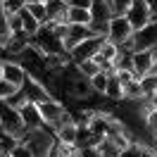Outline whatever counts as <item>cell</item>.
Instances as JSON below:
<instances>
[{
  "label": "cell",
  "mask_w": 157,
  "mask_h": 157,
  "mask_svg": "<svg viewBox=\"0 0 157 157\" xmlns=\"http://www.w3.org/2000/svg\"><path fill=\"white\" fill-rule=\"evenodd\" d=\"M119 157H143V145H140L138 140H133V143H128V145L121 147Z\"/></svg>",
  "instance_id": "24"
},
{
  "label": "cell",
  "mask_w": 157,
  "mask_h": 157,
  "mask_svg": "<svg viewBox=\"0 0 157 157\" xmlns=\"http://www.w3.org/2000/svg\"><path fill=\"white\" fill-rule=\"evenodd\" d=\"M21 143L29 147V152L33 157H50L55 145H57V138L48 126H38V128H29L21 136Z\"/></svg>",
  "instance_id": "1"
},
{
  "label": "cell",
  "mask_w": 157,
  "mask_h": 157,
  "mask_svg": "<svg viewBox=\"0 0 157 157\" xmlns=\"http://www.w3.org/2000/svg\"><path fill=\"white\" fill-rule=\"evenodd\" d=\"M131 2H133V0H107L109 12H112V14H124V12L128 10Z\"/></svg>",
  "instance_id": "27"
},
{
  "label": "cell",
  "mask_w": 157,
  "mask_h": 157,
  "mask_svg": "<svg viewBox=\"0 0 157 157\" xmlns=\"http://www.w3.org/2000/svg\"><path fill=\"white\" fill-rule=\"evenodd\" d=\"M86 38H93L88 24H67V33L62 38V45H64V50H71L76 43H81Z\"/></svg>",
  "instance_id": "11"
},
{
  "label": "cell",
  "mask_w": 157,
  "mask_h": 157,
  "mask_svg": "<svg viewBox=\"0 0 157 157\" xmlns=\"http://www.w3.org/2000/svg\"><path fill=\"white\" fill-rule=\"evenodd\" d=\"M21 90H24L26 100L33 102V105H38V102H43V100L52 98V95L48 93V88L43 86V81H38V78H33V76H26V81L21 83Z\"/></svg>",
  "instance_id": "10"
},
{
  "label": "cell",
  "mask_w": 157,
  "mask_h": 157,
  "mask_svg": "<svg viewBox=\"0 0 157 157\" xmlns=\"http://www.w3.org/2000/svg\"><path fill=\"white\" fill-rule=\"evenodd\" d=\"M7 19V31L10 33H24L21 31V17H19V12L17 14H10V17H5Z\"/></svg>",
  "instance_id": "28"
},
{
  "label": "cell",
  "mask_w": 157,
  "mask_h": 157,
  "mask_svg": "<svg viewBox=\"0 0 157 157\" xmlns=\"http://www.w3.org/2000/svg\"><path fill=\"white\" fill-rule=\"evenodd\" d=\"M124 17L128 19V24H131L133 31L140 29V26H145L147 21H152V14H150V10H147V5L143 0H133V2L128 5V10L124 12Z\"/></svg>",
  "instance_id": "8"
},
{
  "label": "cell",
  "mask_w": 157,
  "mask_h": 157,
  "mask_svg": "<svg viewBox=\"0 0 157 157\" xmlns=\"http://www.w3.org/2000/svg\"><path fill=\"white\" fill-rule=\"evenodd\" d=\"M150 100H152V102H157V93H155V95H152V98H150Z\"/></svg>",
  "instance_id": "35"
},
{
  "label": "cell",
  "mask_w": 157,
  "mask_h": 157,
  "mask_svg": "<svg viewBox=\"0 0 157 157\" xmlns=\"http://www.w3.org/2000/svg\"><path fill=\"white\" fill-rule=\"evenodd\" d=\"M107 100H112V102H121L124 100V86H121V81L117 78V74L112 71L107 76V86H105V93H102Z\"/></svg>",
  "instance_id": "15"
},
{
  "label": "cell",
  "mask_w": 157,
  "mask_h": 157,
  "mask_svg": "<svg viewBox=\"0 0 157 157\" xmlns=\"http://www.w3.org/2000/svg\"><path fill=\"white\" fill-rule=\"evenodd\" d=\"M150 71H155V74H157V59L152 62V69H150Z\"/></svg>",
  "instance_id": "33"
},
{
  "label": "cell",
  "mask_w": 157,
  "mask_h": 157,
  "mask_svg": "<svg viewBox=\"0 0 157 157\" xmlns=\"http://www.w3.org/2000/svg\"><path fill=\"white\" fill-rule=\"evenodd\" d=\"M31 45H36L38 50H43L45 55H67V50L62 45V40L52 33L50 24H43L38 29V33L31 38Z\"/></svg>",
  "instance_id": "5"
},
{
  "label": "cell",
  "mask_w": 157,
  "mask_h": 157,
  "mask_svg": "<svg viewBox=\"0 0 157 157\" xmlns=\"http://www.w3.org/2000/svg\"><path fill=\"white\" fill-rule=\"evenodd\" d=\"M26 2H33V0H26Z\"/></svg>",
  "instance_id": "37"
},
{
  "label": "cell",
  "mask_w": 157,
  "mask_h": 157,
  "mask_svg": "<svg viewBox=\"0 0 157 157\" xmlns=\"http://www.w3.org/2000/svg\"><path fill=\"white\" fill-rule=\"evenodd\" d=\"M0 126L14 140H21V136L26 133V126H24V121L19 117V109L7 105L5 100H0Z\"/></svg>",
  "instance_id": "3"
},
{
  "label": "cell",
  "mask_w": 157,
  "mask_h": 157,
  "mask_svg": "<svg viewBox=\"0 0 157 157\" xmlns=\"http://www.w3.org/2000/svg\"><path fill=\"white\" fill-rule=\"evenodd\" d=\"M147 5V10H150V14H152V19H157V0H143Z\"/></svg>",
  "instance_id": "32"
},
{
  "label": "cell",
  "mask_w": 157,
  "mask_h": 157,
  "mask_svg": "<svg viewBox=\"0 0 157 157\" xmlns=\"http://www.w3.org/2000/svg\"><path fill=\"white\" fill-rule=\"evenodd\" d=\"M152 45H157V19L147 21L145 26L136 29L131 33V38H128L124 45H119V48L133 52V50H147V48H152Z\"/></svg>",
  "instance_id": "4"
},
{
  "label": "cell",
  "mask_w": 157,
  "mask_h": 157,
  "mask_svg": "<svg viewBox=\"0 0 157 157\" xmlns=\"http://www.w3.org/2000/svg\"><path fill=\"white\" fill-rule=\"evenodd\" d=\"M107 71H102V69H100V71H95V74H93V76H88V83H90V88L95 90V93H98V95H102V93H105V86H107Z\"/></svg>",
  "instance_id": "22"
},
{
  "label": "cell",
  "mask_w": 157,
  "mask_h": 157,
  "mask_svg": "<svg viewBox=\"0 0 157 157\" xmlns=\"http://www.w3.org/2000/svg\"><path fill=\"white\" fill-rule=\"evenodd\" d=\"M10 157H12V155H10Z\"/></svg>",
  "instance_id": "38"
},
{
  "label": "cell",
  "mask_w": 157,
  "mask_h": 157,
  "mask_svg": "<svg viewBox=\"0 0 157 157\" xmlns=\"http://www.w3.org/2000/svg\"><path fill=\"white\" fill-rule=\"evenodd\" d=\"M100 43H102V38H86L81 40V43H76L71 50H67V57L69 62H74V64H78V62H83V59H90L95 52L100 50Z\"/></svg>",
  "instance_id": "7"
},
{
  "label": "cell",
  "mask_w": 157,
  "mask_h": 157,
  "mask_svg": "<svg viewBox=\"0 0 157 157\" xmlns=\"http://www.w3.org/2000/svg\"><path fill=\"white\" fill-rule=\"evenodd\" d=\"M69 7H81V10H88L90 7V0H67Z\"/></svg>",
  "instance_id": "31"
},
{
  "label": "cell",
  "mask_w": 157,
  "mask_h": 157,
  "mask_svg": "<svg viewBox=\"0 0 157 157\" xmlns=\"http://www.w3.org/2000/svg\"><path fill=\"white\" fill-rule=\"evenodd\" d=\"M14 90H17V86H12L7 81H0V100H5L7 95H12Z\"/></svg>",
  "instance_id": "30"
},
{
  "label": "cell",
  "mask_w": 157,
  "mask_h": 157,
  "mask_svg": "<svg viewBox=\"0 0 157 157\" xmlns=\"http://www.w3.org/2000/svg\"><path fill=\"white\" fill-rule=\"evenodd\" d=\"M38 112H40V119H43V126H48L50 131H55L59 124L71 119L69 107L62 100H55V98H48L43 102H38Z\"/></svg>",
  "instance_id": "2"
},
{
  "label": "cell",
  "mask_w": 157,
  "mask_h": 157,
  "mask_svg": "<svg viewBox=\"0 0 157 157\" xmlns=\"http://www.w3.org/2000/svg\"><path fill=\"white\" fill-rule=\"evenodd\" d=\"M19 17H21V31H24V33H26L29 38H33V36L38 33L40 24H38L36 19H33V17H31V12L26 10V7H24V10L19 12Z\"/></svg>",
  "instance_id": "16"
},
{
  "label": "cell",
  "mask_w": 157,
  "mask_h": 157,
  "mask_svg": "<svg viewBox=\"0 0 157 157\" xmlns=\"http://www.w3.org/2000/svg\"><path fill=\"white\" fill-rule=\"evenodd\" d=\"M0 81H2V57H0Z\"/></svg>",
  "instance_id": "34"
},
{
  "label": "cell",
  "mask_w": 157,
  "mask_h": 157,
  "mask_svg": "<svg viewBox=\"0 0 157 157\" xmlns=\"http://www.w3.org/2000/svg\"><path fill=\"white\" fill-rule=\"evenodd\" d=\"M67 24H90V12L81 7H69L67 10Z\"/></svg>",
  "instance_id": "21"
},
{
  "label": "cell",
  "mask_w": 157,
  "mask_h": 157,
  "mask_svg": "<svg viewBox=\"0 0 157 157\" xmlns=\"http://www.w3.org/2000/svg\"><path fill=\"white\" fill-rule=\"evenodd\" d=\"M138 81H140V86H143V95H145V100H150L157 93V74H155V71H147V74H143Z\"/></svg>",
  "instance_id": "18"
},
{
  "label": "cell",
  "mask_w": 157,
  "mask_h": 157,
  "mask_svg": "<svg viewBox=\"0 0 157 157\" xmlns=\"http://www.w3.org/2000/svg\"><path fill=\"white\" fill-rule=\"evenodd\" d=\"M19 117H21V121H24L26 131H29V128H38V126H43V119H40L38 105H33V102L21 105V107H19Z\"/></svg>",
  "instance_id": "14"
},
{
  "label": "cell",
  "mask_w": 157,
  "mask_h": 157,
  "mask_svg": "<svg viewBox=\"0 0 157 157\" xmlns=\"http://www.w3.org/2000/svg\"><path fill=\"white\" fill-rule=\"evenodd\" d=\"M76 69H78V71H81V74H83L86 78H88V76H93L95 71H100V67L95 64V62H93V57H90V59H83V62H78V64H76Z\"/></svg>",
  "instance_id": "25"
},
{
  "label": "cell",
  "mask_w": 157,
  "mask_h": 157,
  "mask_svg": "<svg viewBox=\"0 0 157 157\" xmlns=\"http://www.w3.org/2000/svg\"><path fill=\"white\" fill-rule=\"evenodd\" d=\"M5 102H7V105H12V107H17V109H19L21 105H26L29 100H26V95H24V90H21V88H17L14 93H12V95H7V98H5Z\"/></svg>",
  "instance_id": "26"
},
{
  "label": "cell",
  "mask_w": 157,
  "mask_h": 157,
  "mask_svg": "<svg viewBox=\"0 0 157 157\" xmlns=\"http://www.w3.org/2000/svg\"><path fill=\"white\" fill-rule=\"evenodd\" d=\"M55 138H57L59 145H76V133H78V124H74L71 119L64 121V124H59L55 131Z\"/></svg>",
  "instance_id": "12"
},
{
  "label": "cell",
  "mask_w": 157,
  "mask_h": 157,
  "mask_svg": "<svg viewBox=\"0 0 157 157\" xmlns=\"http://www.w3.org/2000/svg\"><path fill=\"white\" fill-rule=\"evenodd\" d=\"M12 157H33V155L29 152V147L24 145L21 140H17V143H14V147H12Z\"/></svg>",
  "instance_id": "29"
},
{
  "label": "cell",
  "mask_w": 157,
  "mask_h": 157,
  "mask_svg": "<svg viewBox=\"0 0 157 157\" xmlns=\"http://www.w3.org/2000/svg\"><path fill=\"white\" fill-rule=\"evenodd\" d=\"M0 7H2L5 17H10V14H17L26 7V0H0Z\"/></svg>",
  "instance_id": "23"
},
{
  "label": "cell",
  "mask_w": 157,
  "mask_h": 157,
  "mask_svg": "<svg viewBox=\"0 0 157 157\" xmlns=\"http://www.w3.org/2000/svg\"><path fill=\"white\" fill-rule=\"evenodd\" d=\"M0 133H5V131H2V126H0Z\"/></svg>",
  "instance_id": "36"
},
{
  "label": "cell",
  "mask_w": 157,
  "mask_h": 157,
  "mask_svg": "<svg viewBox=\"0 0 157 157\" xmlns=\"http://www.w3.org/2000/svg\"><path fill=\"white\" fill-rule=\"evenodd\" d=\"M131 33H133V29H131V24H128V19L124 14H112V17H109L107 36H105V38H109L112 43H117V45H124V43L131 38Z\"/></svg>",
  "instance_id": "6"
},
{
  "label": "cell",
  "mask_w": 157,
  "mask_h": 157,
  "mask_svg": "<svg viewBox=\"0 0 157 157\" xmlns=\"http://www.w3.org/2000/svg\"><path fill=\"white\" fill-rule=\"evenodd\" d=\"M26 69L21 67L17 59H10V57H2V81H7L12 86L21 88V83L26 81Z\"/></svg>",
  "instance_id": "9"
},
{
  "label": "cell",
  "mask_w": 157,
  "mask_h": 157,
  "mask_svg": "<svg viewBox=\"0 0 157 157\" xmlns=\"http://www.w3.org/2000/svg\"><path fill=\"white\" fill-rule=\"evenodd\" d=\"M45 10H48V21L52 24H67V0H45Z\"/></svg>",
  "instance_id": "13"
},
{
  "label": "cell",
  "mask_w": 157,
  "mask_h": 157,
  "mask_svg": "<svg viewBox=\"0 0 157 157\" xmlns=\"http://www.w3.org/2000/svg\"><path fill=\"white\" fill-rule=\"evenodd\" d=\"M95 147H98V155L100 157H119V152H121V147H119L112 138H107V136L102 138Z\"/></svg>",
  "instance_id": "19"
},
{
  "label": "cell",
  "mask_w": 157,
  "mask_h": 157,
  "mask_svg": "<svg viewBox=\"0 0 157 157\" xmlns=\"http://www.w3.org/2000/svg\"><path fill=\"white\" fill-rule=\"evenodd\" d=\"M26 10L31 12V17L38 21L40 26L48 21V10H45V0H33V2H26Z\"/></svg>",
  "instance_id": "17"
},
{
  "label": "cell",
  "mask_w": 157,
  "mask_h": 157,
  "mask_svg": "<svg viewBox=\"0 0 157 157\" xmlns=\"http://www.w3.org/2000/svg\"><path fill=\"white\" fill-rule=\"evenodd\" d=\"M143 86L138 78H131L128 83H124V100H143Z\"/></svg>",
  "instance_id": "20"
}]
</instances>
